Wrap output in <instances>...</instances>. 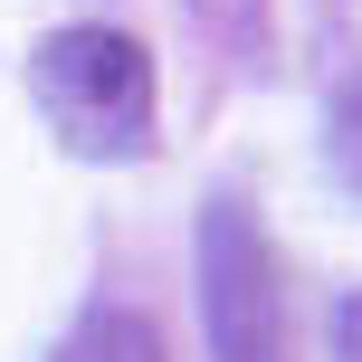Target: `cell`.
Wrapping results in <instances>:
<instances>
[{
  "label": "cell",
  "mask_w": 362,
  "mask_h": 362,
  "mask_svg": "<svg viewBox=\"0 0 362 362\" xmlns=\"http://www.w3.org/2000/svg\"><path fill=\"white\" fill-rule=\"evenodd\" d=\"M29 95L57 124V144L86 153V163H134V153H153V57H144V38H124V29L76 19V29L38 38Z\"/></svg>",
  "instance_id": "obj_1"
},
{
  "label": "cell",
  "mask_w": 362,
  "mask_h": 362,
  "mask_svg": "<svg viewBox=\"0 0 362 362\" xmlns=\"http://www.w3.org/2000/svg\"><path fill=\"white\" fill-rule=\"evenodd\" d=\"M200 315H210V362H296L286 344V276L238 191L200 210Z\"/></svg>",
  "instance_id": "obj_2"
},
{
  "label": "cell",
  "mask_w": 362,
  "mask_h": 362,
  "mask_svg": "<svg viewBox=\"0 0 362 362\" xmlns=\"http://www.w3.org/2000/svg\"><path fill=\"white\" fill-rule=\"evenodd\" d=\"M57 362H163V344H153V325H134V315H95Z\"/></svg>",
  "instance_id": "obj_3"
},
{
  "label": "cell",
  "mask_w": 362,
  "mask_h": 362,
  "mask_svg": "<svg viewBox=\"0 0 362 362\" xmlns=\"http://www.w3.org/2000/svg\"><path fill=\"white\" fill-rule=\"evenodd\" d=\"M191 19L219 48H257V38H267V0H191Z\"/></svg>",
  "instance_id": "obj_4"
},
{
  "label": "cell",
  "mask_w": 362,
  "mask_h": 362,
  "mask_svg": "<svg viewBox=\"0 0 362 362\" xmlns=\"http://www.w3.org/2000/svg\"><path fill=\"white\" fill-rule=\"evenodd\" d=\"M325 153H334V172H344V191H362V76L334 95V134H325Z\"/></svg>",
  "instance_id": "obj_5"
},
{
  "label": "cell",
  "mask_w": 362,
  "mask_h": 362,
  "mask_svg": "<svg viewBox=\"0 0 362 362\" xmlns=\"http://www.w3.org/2000/svg\"><path fill=\"white\" fill-rule=\"evenodd\" d=\"M334 353L362 362V296H344V305H334Z\"/></svg>",
  "instance_id": "obj_6"
}]
</instances>
